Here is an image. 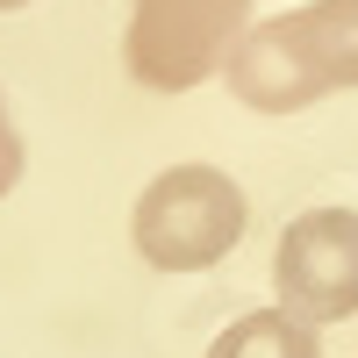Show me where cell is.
I'll return each mask as SVG.
<instances>
[{"label": "cell", "mask_w": 358, "mask_h": 358, "mask_svg": "<svg viewBox=\"0 0 358 358\" xmlns=\"http://www.w3.org/2000/svg\"><path fill=\"white\" fill-rule=\"evenodd\" d=\"M244 29H251V0H136L122 36L129 79H143L151 94H187L229 65Z\"/></svg>", "instance_id": "3957f363"}, {"label": "cell", "mask_w": 358, "mask_h": 358, "mask_svg": "<svg viewBox=\"0 0 358 358\" xmlns=\"http://www.w3.org/2000/svg\"><path fill=\"white\" fill-rule=\"evenodd\" d=\"M129 236L158 273H208L244 236V187L215 165H172L143 187Z\"/></svg>", "instance_id": "7a4b0ae2"}, {"label": "cell", "mask_w": 358, "mask_h": 358, "mask_svg": "<svg viewBox=\"0 0 358 358\" xmlns=\"http://www.w3.org/2000/svg\"><path fill=\"white\" fill-rule=\"evenodd\" d=\"M273 287H280V308H294L301 322L358 315V215L351 208H308L280 229Z\"/></svg>", "instance_id": "277c9868"}, {"label": "cell", "mask_w": 358, "mask_h": 358, "mask_svg": "<svg viewBox=\"0 0 358 358\" xmlns=\"http://www.w3.org/2000/svg\"><path fill=\"white\" fill-rule=\"evenodd\" d=\"M208 358H322V344H315V322H301L294 308H258V315H236L208 344Z\"/></svg>", "instance_id": "5b68a950"}, {"label": "cell", "mask_w": 358, "mask_h": 358, "mask_svg": "<svg viewBox=\"0 0 358 358\" xmlns=\"http://www.w3.org/2000/svg\"><path fill=\"white\" fill-rule=\"evenodd\" d=\"M15 179H22V136H15V115H8V101H0V201L15 194Z\"/></svg>", "instance_id": "8992f818"}, {"label": "cell", "mask_w": 358, "mask_h": 358, "mask_svg": "<svg viewBox=\"0 0 358 358\" xmlns=\"http://www.w3.org/2000/svg\"><path fill=\"white\" fill-rule=\"evenodd\" d=\"M222 72L229 94L258 115H294L322 94H344L358 86V0H308L294 15L251 22Z\"/></svg>", "instance_id": "6da1fadb"}, {"label": "cell", "mask_w": 358, "mask_h": 358, "mask_svg": "<svg viewBox=\"0 0 358 358\" xmlns=\"http://www.w3.org/2000/svg\"><path fill=\"white\" fill-rule=\"evenodd\" d=\"M15 8H29V0H0V15H15Z\"/></svg>", "instance_id": "52a82bcc"}]
</instances>
